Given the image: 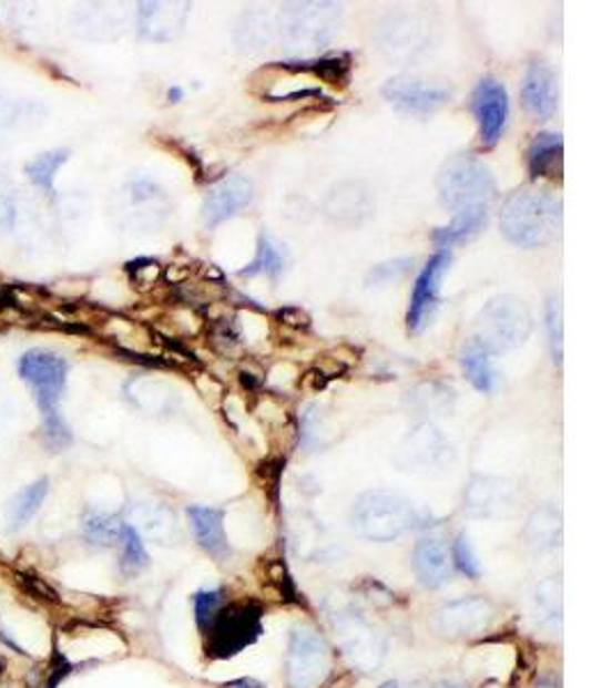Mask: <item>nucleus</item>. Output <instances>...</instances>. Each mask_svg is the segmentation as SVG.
<instances>
[{
  "instance_id": "obj_1",
  "label": "nucleus",
  "mask_w": 612,
  "mask_h": 688,
  "mask_svg": "<svg viewBox=\"0 0 612 688\" xmlns=\"http://www.w3.org/2000/svg\"><path fill=\"white\" fill-rule=\"evenodd\" d=\"M562 227V203L547 188H519L502 205L500 229L521 248L551 244Z\"/></svg>"
},
{
  "instance_id": "obj_2",
  "label": "nucleus",
  "mask_w": 612,
  "mask_h": 688,
  "mask_svg": "<svg viewBox=\"0 0 612 688\" xmlns=\"http://www.w3.org/2000/svg\"><path fill=\"white\" fill-rule=\"evenodd\" d=\"M438 195L455 216L489 209L496 201V179L484 161L472 154L450 156L438 173Z\"/></svg>"
},
{
  "instance_id": "obj_3",
  "label": "nucleus",
  "mask_w": 612,
  "mask_h": 688,
  "mask_svg": "<svg viewBox=\"0 0 612 688\" xmlns=\"http://www.w3.org/2000/svg\"><path fill=\"white\" fill-rule=\"evenodd\" d=\"M351 526L363 540L386 544L420 526V514L390 491H367L351 510Z\"/></svg>"
},
{
  "instance_id": "obj_4",
  "label": "nucleus",
  "mask_w": 612,
  "mask_h": 688,
  "mask_svg": "<svg viewBox=\"0 0 612 688\" xmlns=\"http://www.w3.org/2000/svg\"><path fill=\"white\" fill-rule=\"evenodd\" d=\"M530 331L532 315L526 304L514 297H498L484 306L478 321H475L472 342H478L493 356L523 345Z\"/></svg>"
},
{
  "instance_id": "obj_5",
  "label": "nucleus",
  "mask_w": 612,
  "mask_h": 688,
  "mask_svg": "<svg viewBox=\"0 0 612 688\" xmlns=\"http://www.w3.org/2000/svg\"><path fill=\"white\" fill-rule=\"evenodd\" d=\"M262 606L255 602L223 604V608L212 619V625L204 629L210 659H230L242 649L251 647L262 636Z\"/></svg>"
},
{
  "instance_id": "obj_6",
  "label": "nucleus",
  "mask_w": 612,
  "mask_h": 688,
  "mask_svg": "<svg viewBox=\"0 0 612 688\" xmlns=\"http://www.w3.org/2000/svg\"><path fill=\"white\" fill-rule=\"evenodd\" d=\"M333 670V651L310 625H296L289 634L287 684L289 688H319Z\"/></svg>"
},
{
  "instance_id": "obj_7",
  "label": "nucleus",
  "mask_w": 612,
  "mask_h": 688,
  "mask_svg": "<svg viewBox=\"0 0 612 688\" xmlns=\"http://www.w3.org/2000/svg\"><path fill=\"white\" fill-rule=\"evenodd\" d=\"M67 360L47 349H32L21 356L19 374L35 388L42 415L58 413V402L67 381Z\"/></svg>"
},
{
  "instance_id": "obj_8",
  "label": "nucleus",
  "mask_w": 612,
  "mask_h": 688,
  "mask_svg": "<svg viewBox=\"0 0 612 688\" xmlns=\"http://www.w3.org/2000/svg\"><path fill=\"white\" fill-rule=\"evenodd\" d=\"M335 629L339 634V640H343L345 657L351 661L354 668L369 672L381 664L386 643L360 613H339L335 619Z\"/></svg>"
},
{
  "instance_id": "obj_9",
  "label": "nucleus",
  "mask_w": 612,
  "mask_h": 688,
  "mask_svg": "<svg viewBox=\"0 0 612 688\" xmlns=\"http://www.w3.org/2000/svg\"><path fill=\"white\" fill-rule=\"evenodd\" d=\"M496 619V606L487 597H463L446 604L434 617V629L446 638L482 636Z\"/></svg>"
},
{
  "instance_id": "obj_10",
  "label": "nucleus",
  "mask_w": 612,
  "mask_h": 688,
  "mask_svg": "<svg viewBox=\"0 0 612 688\" xmlns=\"http://www.w3.org/2000/svg\"><path fill=\"white\" fill-rule=\"evenodd\" d=\"M450 261H452V255L448 250H438L418 274L414 294H411V304H408V312H406V326L411 333H420L425 329L427 319L434 315L438 306L440 280H443Z\"/></svg>"
},
{
  "instance_id": "obj_11",
  "label": "nucleus",
  "mask_w": 612,
  "mask_h": 688,
  "mask_svg": "<svg viewBox=\"0 0 612 688\" xmlns=\"http://www.w3.org/2000/svg\"><path fill=\"white\" fill-rule=\"evenodd\" d=\"M472 113L480 124V138L484 147H493L500 136L509 115V96L504 85L493 79L484 76L472 92Z\"/></svg>"
},
{
  "instance_id": "obj_12",
  "label": "nucleus",
  "mask_w": 612,
  "mask_h": 688,
  "mask_svg": "<svg viewBox=\"0 0 612 688\" xmlns=\"http://www.w3.org/2000/svg\"><path fill=\"white\" fill-rule=\"evenodd\" d=\"M253 203V184L242 175H227L210 186L202 203V223L218 227Z\"/></svg>"
},
{
  "instance_id": "obj_13",
  "label": "nucleus",
  "mask_w": 612,
  "mask_h": 688,
  "mask_svg": "<svg viewBox=\"0 0 612 688\" xmlns=\"http://www.w3.org/2000/svg\"><path fill=\"white\" fill-rule=\"evenodd\" d=\"M381 94L397 109L406 113H418V115L438 111L440 106H446L452 96L448 88H440V85H434L420 79H408V76L390 79L381 88Z\"/></svg>"
},
{
  "instance_id": "obj_14",
  "label": "nucleus",
  "mask_w": 612,
  "mask_h": 688,
  "mask_svg": "<svg viewBox=\"0 0 612 688\" xmlns=\"http://www.w3.org/2000/svg\"><path fill=\"white\" fill-rule=\"evenodd\" d=\"M514 486L507 480L478 475L472 478L463 491V507L472 516H504L514 507Z\"/></svg>"
},
{
  "instance_id": "obj_15",
  "label": "nucleus",
  "mask_w": 612,
  "mask_h": 688,
  "mask_svg": "<svg viewBox=\"0 0 612 688\" xmlns=\"http://www.w3.org/2000/svg\"><path fill=\"white\" fill-rule=\"evenodd\" d=\"M521 100L526 111L537 120H547L555 113L558 109L555 72L543 60H534L528 68L521 85Z\"/></svg>"
},
{
  "instance_id": "obj_16",
  "label": "nucleus",
  "mask_w": 612,
  "mask_h": 688,
  "mask_svg": "<svg viewBox=\"0 0 612 688\" xmlns=\"http://www.w3.org/2000/svg\"><path fill=\"white\" fill-rule=\"evenodd\" d=\"M414 569L425 587H440L452 578V558L446 540L440 535H425L414 548Z\"/></svg>"
},
{
  "instance_id": "obj_17",
  "label": "nucleus",
  "mask_w": 612,
  "mask_h": 688,
  "mask_svg": "<svg viewBox=\"0 0 612 688\" xmlns=\"http://www.w3.org/2000/svg\"><path fill=\"white\" fill-rule=\"evenodd\" d=\"M188 521H191V531L195 542L207 551L214 558H225L230 553V544H227V535H225V526L223 518L225 512L218 507H210V505H188L186 507Z\"/></svg>"
},
{
  "instance_id": "obj_18",
  "label": "nucleus",
  "mask_w": 612,
  "mask_h": 688,
  "mask_svg": "<svg viewBox=\"0 0 612 688\" xmlns=\"http://www.w3.org/2000/svg\"><path fill=\"white\" fill-rule=\"evenodd\" d=\"M562 150H564V143L560 134H549V131H541V134H537L528 150V166H530L532 179L560 177Z\"/></svg>"
},
{
  "instance_id": "obj_19",
  "label": "nucleus",
  "mask_w": 612,
  "mask_h": 688,
  "mask_svg": "<svg viewBox=\"0 0 612 688\" xmlns=\"http://www.w3.org/2000/svg\"><path fill=\"white\" fill-rule=\"evenodd\" d=\"M459 360H461V368H463L468 381L475 388H478L480 392L496 390L498 374L491 366V353L487 349H482L478 342L468 340V345L459 353Z\"/></svg>"
},
{
  "instance_id": "obj_20",
  "label": "nucleus",
  "mask_w": 612,
  "mask_h": 688,
  "mask_svg": "<svg viewBox=\"0 0 612 688\" xmlns=\"http://www.w3.org/2000/svg\"><path fill=\"white\" fill-rule=\"evenodd\" d=\"M487 216H489V209H478V212H463V214H457L452 218L450 225L446 227H436L434 235H431V242L440 248V250H448L452 248L455 244H461L470 237H475L480 233V229L484 227L487 223Z\"/></svg>"
},
{
  "instance_id": "obj_21",
  "label": "nucleus",
  "mask_w": 612,
  "mask_h": 688,
  "mask_svg": "<svg viewBox=\"0 0 612 688\" xmlns=\"http://www.w3.org/2000/svg\"><path fill=\"white\" fill-rule=\"evenodd\" d=\"M47 494H49V480L47 478L32 482L23 491H19V494L10 501V507H8L10 528L12 531L26 528L28 523L32 521V516L40 512Z\"/></svg>"
},
{
  "instance_id": "obj_22",
  "label": "nucleus",
  "mask_w": 612,
  "mask_h": 688,
  "mask_svg": "<svg viewBox=\"0 0 612 688\" xmlns=\"http://www.w3.org/2000/svg\"><path fill=\"white\" fill-rule=\"evenodd\" d=\"M120 569L124 576L141 574L150 565V555L145 551V542L141 531L133 523H124L120 533Z\"/></svg>"
},
{
  "instance_id": "obj_23",
  "label": "nucleus",
  "mask_w": 612,
  "mask_h": 688,
  "mask_svg": "<svg viewBox=\"0 0 612 688\" xmlns=\"http://www.w3.org/2000/svg\"><path fill=\"white\" fill-rule=\"evenodd\" d=\"M81 526H83V537L92 546L106 548V546H115L120 542V533H122L124 523L113 514L99 512V510H88Z\"/></svg>"
},
{
  "instance_id": "obj_24",
  "label": "nucleus",
  "mask_w": 612,
  "mask_h": 688,
  "mask_svg": "<svg viewBox=\"0 0 612 688\" xmlns=\"http://www.w3.org/2000/svg\"><path fill=\"white\" fill-rule=\"evenodd\" d=\"M285 269V253L280 250V246L271 239L266 233L259 235L257 239V253L255 259L246 269L239 271V276L253 278V276H268V278H278Z\"/></svg>"
},
{
  "instance_id": "obj_25",
  "label": "nucleus",
  "mask_w": 612,
  "mask_h": 688,
  "mask_svg": "<svg viewBox=\"0 0 612 688\" xmlns=\"http://www.w3.org/2000/svg\"><path fill=\"white\" fill-rule=\"evenodd\" d=\"M283 68L292 72H313L315 76H322L324 81L337 85L349 79V55L305 60V62H283Z\"/></svg>"
},
{
  "instance_id": "obj_26",
  "label": "nucleus",
  "mask_w": 612,
  "mask_h": 688,
  "mask_svg": "<svg viewBox=\"0 0 612 688\" xmlns=\"http://www.w3.org/2000/svg\"><path fill=\"white\" fill-rule=\"evenodd\" d=\"M560 514L553 512V510H543V512H537L532 518H530V526H528V540L530 544H534L537 548H547V546H555L558 540H560Z\"/></svg>"
},
{
  "instance_id": "obj_27",
  "label": "nucleus",
  "mask_w": 612,
  "mask_h": 688,
  "mask_svg": "<svg viewBox=\"0 0 612 688\" xmlns=\"http://www.w3.org/2000/svg\"><path fill=\"white\" fill-rule=\"evenodd\" d=\"M411 441V450H404V452H408V456L414 459L416 464H420V466H434L440 456L446 454V443L440 441V437L438 434H434V430H420V434H416L414 439H408Z\"/></svg>"
},
{
  "instance_id": "obj_28",
  "label": "nucleus",
  "mask_w": 612,
  "mask_h": 688,
  "mask_svg": "<svg viewBox=\"0 0 612 688\" xmlns=\"http://www.w3.org/2000/svg\"><path fill=\"white\" fill-rule=\"evenodd\" d=\"M67 154H70V152H67V150H58V152H47V154H40L38 158H32V161L28 163V166H26L28 177H30L32 182H35L38 186L51 188L58 168L67 161Z\"/></svg>"
},
{
  "instance_id": "obj_29",
  "label": "nucleus",
  "mask_w": 612,
  "mask_h": 688,
  "mask_svg": "<svg viewBox=\"0 0 612 688\" xmlns=\"http://www.w3.org/2000/svg\"><path fill=\"white\" fill-rule=\"evenodd\" d=\"M450 558H452L455 567H457L466 578H472V581H478V578H480V574H482L480 561H478V555H475L472 544H470V540H468L466 533H459L457 540L452 542Z\"/></svg>"
},
{
  "instance_id": "obj_30",
  "label": "nucleus",
  "mask_w": 612,
  "mask_h": 688,
  "mask_svg": "<svg viewBox=\"0 0 612 688\" xmlns=\"http://www.w3.org/2000/svg\"><path fill=\"white\" fill-rule=\"evenodd\" d=\"M223 589L214 587V589H200V593L193 597V608H195V622L200 631L207 629L212 625V619L216 617V613L223 608Z\"/></svg>"
},
{
  "instance_id": "obj_31",
  "label": "nucleus",
  "mask_w": 612,
  "mask_h": 688,
  "mask_svg": "<svg viewBox=\"0 0 612 688\" xmlns=\"http://www.w3.org/2000/svg\"><path fill=\"white\" fill-rule=\"evenodd\" d=\"M547 329H549V345L555 366H562V299L560 294H553L547 304Z\"/></svg>"
},
{
  "instance_id": "obj_32",
  "label": "nucleus",
  "mask_w": 612,
  "mask_h": 688,
  "mask_svg": "<svg viewBox=\"0 0 612 688\" xmlns=\"http://www.w3.org/2000/svg\"><path fill=\"white\" fill-rule=\"evenodd\" d=\"M562 585L560 581H543L539 587H537V606L539 610L551 617L553 622H560V615H562Z\"/></svg>"
},
{
  "instance_id": "obj_33",
  "label": "nucleus",
  "mask_w": 612,
  "mask_h": 688,
  "mask_svg": "<svg viewBox=\"0 0 612 688\" xmlns=\"http://www.w3.org/2000/svg\"><path fill=\"white\" fill-rule=\"evenodd\" d=\"M411 267H414V259H408V257L384 261V265H377L367 274V285H384L390 280H399Z\"/></svg>"
},
{
  "instance_id": "obj_34",
  "label": "nucleus",
  "mask_w": 612,
  "mask_h": 688,
  "mask_svg": "<svg viewBox=\"0 0 612 688\" xmlns=\"http://www.w3.org/2000/svg\"><path fill=\"white\" fill-rule=\"evenodd\" d=\"M17 220V201L10 179L0 173V233H8Z\"/></svg>"
},
{
  "instance_id": "obj_35",
  "label": "nucleus",
  "mask_w": 612,
  "mask_h": 688,
  "mask_svg": "<svg viewBox=\"0 0 612 688\" xmlns=\"http://www.w3.org/2000/svg\"><path fill=\"white\" fill-rule=\"evenodd\" d=\"M322 92L319 90H315V88H305V90H294V92H289V94H274V96H268V100H274V102H287V100H303V96H319Z\"/></svg>"
},
{
  "instance_id": "obj_36",
  "label": "nucleus",
  "mask_w": 612,
  "mask_h": 688,
  "mask_svg": "<svg viewBox=\"0 0 612 688\" xmlns=\"http://www.w3.org/2000/svg\"><path fill=\"white\" fill-rule=\"evenodd\" d=\"M223 688H266L262 681L257 679H251V677H242V679H234V681H227Z\"/></svg>"
},
{
  "instance_id": "obj_37",
  "label": "nucleus",
  "mask_w": 612,
  "mask_h": 688,
  "mask_svg": "<svg viewBox=\"0 0 612 688\" xmlns=\"http://www.w3.org/2000/svg\"><path fill=\"white\" fill-rule=\"evenodd\" d=\"M167 100L173 102V104L182 102V100H184V90H182V88H177V85H175V88H170V90H167Z\"/></svg>"
},
{
  "instance_id": "obj_38",
  "label": "nucleus",
  "mask_w": 612,
  "mask_h": 688,
  "mask_svg": "<svg viewBox=\"0 0 612 688\" xmlns=\"http://www.w3.org/2000/svg\"><path fill=\"white\" fill-rule=\"evenodd\" d=\"M381 688H399V686H397V684H395V681H386V684H384V686H381Z\"/></svg>"
},
{
  "instance_id": "obj_39",
  "label": "nucleus",
  "mask_w": 612,
  "mask_h": 688,
  "mask_svg": "<svg viewBox=\"0 0 612 688\" xmlns=\"http://www.w3.org/2000/svg\"><path fill=\"white\" fill-rule=\"evenodd\" d=\"M440 688H457V686H452V684H443Z\"/></svg>"
}]
</instances>
